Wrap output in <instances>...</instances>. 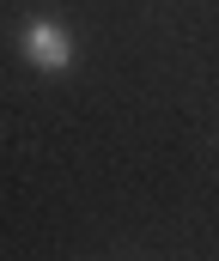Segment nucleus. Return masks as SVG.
<instances>
[{
    "instance_id": "nucleus-1",
    "label": "nucleus",
    "mask_w": 219,
    "mask_h": 261,
    "mask_svg": "<svg viewBox=\"0 0 219 261\" xmlns=\"http://www.w3.org/2000/svg\"><path fill=\"white\" fill-rule=\"evenodd\" d=\"M18 55L37 73H67L73 67V31L55 18H25L18 24Z\"/></svg>"
}]
</instances>
